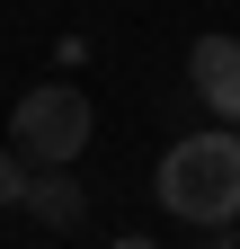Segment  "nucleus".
<instances>
[{
	"instance_id": "20e7f679",
	"label": "nucleus",
	"mask_w": 240,
	"mask_h": 249,
	"mask_svg": "<svg viewBox=\"0 0 240 249\" xmlns=\"http://www.w3.org/2000/svg\"><path fill=\"white\" fill-rule=\"evenodd\" d=\"M27 213L45 231H71V223H89V187L71 169H27Z\"/></svg>"
},
{
	"instance_id": "39448f33",
	"label": "nucleus",
	"mask_w": 240,
	"mask_h": 249,
	"mask_svg": "<svg viewBox=\"0 0 240 249\" xmlns=\"http://www.w3.org/2000/svg\"><path fill=\"white\" fill-rule=\"evenodd\" d=\"M0 205H27V151L18 142L0 151Z\"/></svg>"
},
{
	"instance_id": "f03ea898",
	"label": "nucleus",
	"mask_w": 240,
	"mask_h": 249,
	"mask_svg": "<svg viewBox=\"0 0 240 249\" xmlns=\"http://www.w3.org/2000/svg\"><path fill=\"white\" fill-rule=\"evenodd\" d=\"M89 134H98V116H89V98H80L71 80H36L9 107V142L27 151V169H71L80 151H89Z\"/></svg>"
},
{
	"instance_id": "f257e3e1",
	"label": "nucleus",
	"mask_w": 240,
	"mask_h": 249,
	"mask_svg": "<svg viewBox=\"0 0 240 249\" xmlns=\"http://www.w3.org/2000/svg\"><path fill=\"white\" fill-rule=\"evenodd\" d=\"M160 205L178 213V223H196V231H223L240 223V134L231 124H205V134H178L160 151Z\"/></svg>"
},
{
	"instance_id": "7ed1b4c3",
	"label": "nucleus",
	"mask_w": 240,
	"mask_h": 249,
	"mask_svg": "<svg viewBox=\"0 0 240 249\" xmlns=\"http://www.w3.org/2000/svg\"><path fill=\"white\" fill-rule=\"evenodd\" d=\"M187 98L205 116L240 124V36H196L187 45Z\"/></svg>"
},
{
	"instance_id": "423d86ee",
	"label": "nucleus",
	"mask_w": 240,
	"mask_h": 249,
	"mask_svg": "<svg viewBox=\"0 0 240 249\" xmlns=\"http://www.w3.org/2000/svg\"><path fill=\"white\" fill-rule=\"evenodd\" d=\"M107 249H152V240H142V231H125V240H107Z\"/></svg>"
}]
</instances>
